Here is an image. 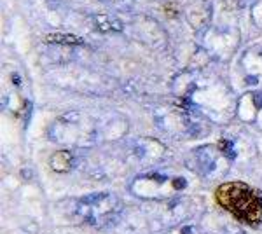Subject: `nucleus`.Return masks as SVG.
<instances>
[{
  "label": "nucleus",
  "mask_w": 262,
  "mask_h": 234,
  "mask_svg": "<svg viewBox=\"0 0 262 234\" xmlns=\"http://www.w3.org/2000/svg\"><path fill=\"white\" fill-rule=\"evenodd\" d=\"M215 201L238 220L250 225L262 222V193L243 182H227L215 190Z\"/></svg>",
  "instance_id": "nucleus-1"
},
{
  "label": "nucleus",
  "mask_w": 262,
  "mask_h": 234,
  "mask_svg": "<svg viewBox=\"0 0 262 234\" xmlns=\"http://www.w3.org/2000/svg\"><path fill=\"white\" fill-rule=\"evenodd\" d=\"M46 42L49 44H65V46H79L82 44V39L72 33H51L46 37Z\"/></svg>",
  "instance_id": "nucleus-2"
}]
</instances>
